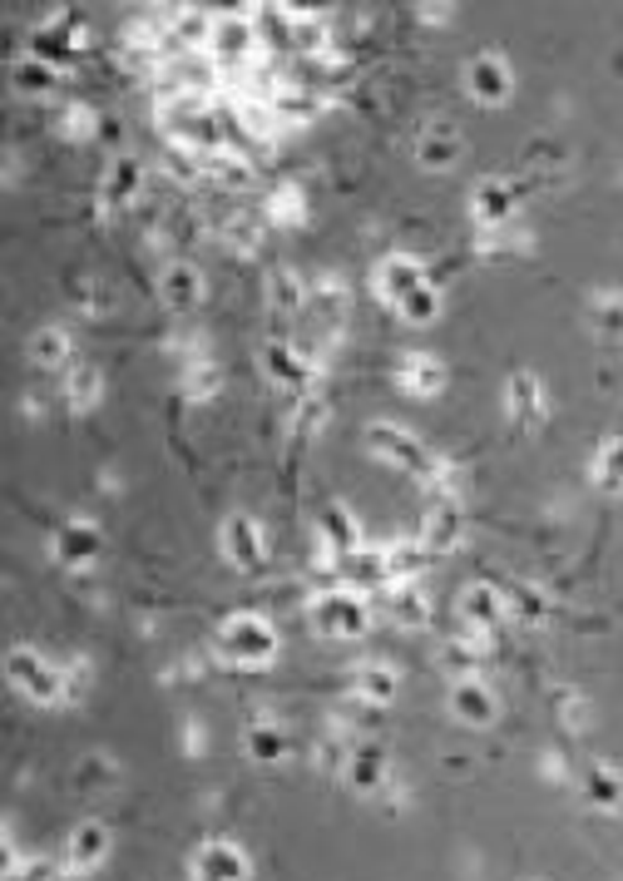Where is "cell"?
<instances>
[{
	"label": "cell",
	"instance_id": "6da1fadb",
	"mask_svg": "<svg viewBox=\"0 0 623 881\" xmlns=\"http://www.w3.org/2000/svg\"><path fill=\"white\" fill-rule=\"evenodd\" d=\"M307 619H312V629L322 639H361L371 614H366V599L356 590H332L307 604Z\"/></svg>",
	"mask_w": 623,
	"mask_h": 881
},
{
	"label": "cell",
	"instance_id": "7a4b0ae2",
	"mask_svg": "<svg viewBox=\"0 0 623 881\" xmlns=\"http://www.w3.org/2000/svg\"><path fill=\"white\" fill-rule=\"evenodd\" d=\"M5 673L10 683H15L25 698L45 703V708H55V703H65V669H55V663H45L35 649H25V643H15V649L5 653Z\"/></svg>",
	"mask_w": 623,
	"mask_h": 881
},
{
	"label": "cell",
	"instance_id": "3957f363",
	"mask_svg": "<svg viewBox=\"0 0 623 881\" xmlns=\"http://www.w3.org/2000/svg\"><path fill=\"white\" fill-rule=\"evenodd\" d=\"M218 649H223L227 663H243V669H257V663L272 659L277 649V634L267 619H257V614H233V619L218 629Z\"/></svg>",
	"mask_w": 623,
	"mask_h": 881
},
{
	"label": "cell",
	"instance_id": "277c9868",
	"mask_svg": "<svg viewBox=\"0 0 623 881\" xmlns=\"http://www.w3.org/2000/svg\"><path fill=\"white\" fill-rule=\"evenodd\" d=\"M208 55H213L218 69H227V75H243V69L253 65V55H257L253 20H247V15H218L213 40H208Z\"/></svg>",
	"mask_w": 623,
	"mask_h": 881
},
{
	"label": "cell",
	"instance_id": "5b68a950",
	"mask_svg": "<svg viewBox=\"0 0 623 881\" xmlns=\"http://www.w3.org/2000/svg\"><path fill=\"white\" fill-rule=\"evenodd\" d=\"M465 535V510L455 495H431V505H425L421 515V544L431 554H450L455 544H460Z\"/></svg>",
	"mask_w": 623,
	"mask_h": 881
},
{
	"label": "cell",
	"instance_id": "8992f818",
	"mask_svg": "<svg viewBox=\"0 0 623 881\" xmlns=\"http://www.w3.org/2000/svg\"><path fill=\"white\" fill-rule=\"evenodd\" d=\"M460 619H465V629H475V639H485V634H494L510 619V599H504V590H494V584H470V590L460 594Z\"/></svg>",
	"mask_w": 623,
	"mask_h": 881
},
{
	"label": "cell",
	"instance_id": "52a82bcc",
	"mask_svg": "<svg viewBox=\"0 0 623 881\" xmlns=\"http://www.w3.org/2000/svg\"><path fill=\"white\" fill-rule=\"evenodd\" d=\"M421 283H425V267L415 263L411 253H386L381 263H376V297L391 307H401V297L415 293Z\"/></svg>",
	"mask_w": 623,
	"mask_h": 881
},
{
	"label": "cell",
	"instance_id": "ba28073f",
	"mask_svg": "<svg viewBox=\"0 0 623 881\" xmlns=\"http://www.w3.org/2000/svg\"><path fill=\"white\" fill-rule=\"evenodd\" d=\"M193 877L198 881H247V857L233 841H203L193 851Z\"/></svg>",
	"mask_w": 623,
	"mask_h": 881
},
{
	"label": "cell",
	"instance_id": "9c48e42d",
	"mask_svg": "<svg viewBox=\"0 0 623 881\" xmlns=\"http://www.w3.org/2000/svg\"><path fill=\"white\" fill-rule=\"evenodd\" d=\"M263 362H267V376H272L282 392H307V386H312V372H316V366L307 362V356L297 352L292 342H267V346H263Z\"/></svg>",
	"mask_w": 623,
	"mask_h": 881
},
{
	"label": "cell",
	"instance_id": "30bf717a",
	"mask_svg": "<svg viewBox=\"0 0 623 881\" xmlns=\"http://www.w3.org/2000/svg\"><path fill=\"white\" fill-rule=\"evenodd\" d=\"M263 530H257L247 515H233V520L223 525V554H227V564L233 570H257L263 564Z\"/></svg>",
	"mask_w": 623,
	"mask_h": 881
},
{
	"label": "cell",
	"instance_id": "8fae6325",
	"mask_svg": "<svg viewBox=\"0 0 623 881\" xmlns=\"http://www.w3.org/2000/svg\"><path fill=\"white\" fill-rule=\"evenodd\" d=\"M450 713L460 723H470V728H490L494 713H500V703H494V693L485 689L480 679H460L450 689Z\"/></svg>",
	"mask_w": 623,
	"mask_h": 881
},
{
	"label": "cell",
	"instance_id": "7c38bea8",
	"mask_svg": "<svg viewBox=\"0 0 623 881\" xmlns=\"http://www.w3.org/2000/svg\"><path fill=\"white\" fill-rule=\"evenodd\" d=\"M104 857H109V827L79 822V827L69 832V847H65V861H59V867L65 871H94Z\"/></svg>",
	"mask_w": 623,
	"mask_h": 881
},
{
	"label": "cell",
	"instance_id": "4fadbf2b",
	"mask_svg": "<svg viewBox=\"0 0 623 881\" xmlns=\"http://www.w3.org/2000/svg\"><path fill=\"white\" fill-rule=\"evenodd\" d=\"M158 293H164L168 312L188 317L198 302H203V273H198L193 263H174L164 277H158Z\"/></svg>",
	"mask_w": 623,
	"mask_h": 881
},
{
	"label": "cell",
	"instance_id": "5bb4252c",
	"mask_svg": "<svg viewBox=\"0 0 623 881\" xmlns=\"http://www.w3.org/2000/svg\"><path fill=\"white\" fill-rule=\"evenodd\" d=\"M99 550H104V540H99L94 525H85V520L59 525V535H55V560L59 564H75V570H85V564L99 560Z\"/></svg>",
	"mask_w": 623,
	"mask_h": 881
},
{
	"label": "cell",
	"instance_id": "9a60e30c",
	"mask_svg": "<svg viewBox=\"0 0 623 881\" xmlns=\"http://www.w3.org/2000/svg\"><path fill=\"white\" fill-rule=\"evenodd\" d=\"M510 65H504L500 55H475L470 59V95L480 99V104H504L510 99Z\"/></svg>",
	"mask_w": 623,
	"mask_h": 881
},
{
	"label": "cell",
	"instance_id": "2e32d148",
	"mask_svg": "<svg viewBox=\"0 0 623 881\" xmlns=\"http://www.w3.org/2000/svg\"><path fill=\"white\" fill-rule=\"evenodd\" d=\"M138 188H144V168H138V158H114L104 174V184H99V203L104 208H129L138 198Z\"/></svg>",
	"mask_w": 623,
	"mask_h": 881
},
{
	"label": "cell",
	"instance_id": "e0dca14e",
	"mask_svg": "<svg viewBox=\"0 0 623 881\" xmlns=\"http://www.w3.org/2000/svg\"><path fill=\"white\" fill-rule=\"evenodd\" d=\"M218 386H223V376H218L213 356L203 352V342H188V356H183V392H188V401H213Z\"/></svg>",
	"mask_w": 623,
	"mask_h": 881
},
{
	"label": "cell",
	"instance_id": "ac0fdd59",
	"mask_svg": "<svg viewBox=\"0 0 623 881\" xmlns=\"http://www.w3.org/2000/svg\"><path fill=\"white\" fill-rule=\"evenodd\" d=\"M396 382H401L411 396H435L445 386V366L425 352H411V356H401V366H396Z\"/></svg>",
	"mask_w": 623,
	"mask_h": 881
},
{
	"label": "cell",
	"instance_id": "d6986e66",
	"mask_svg": "<svg viewBox=\"0 0 623 881\" xmlns=\"http://www.w3.org/2000/svg\"><path fill=\"white\" fill-rule=\"evenodd\" d=\"M336 574H342L352 590H371V584H391L386 580V550H352L342 554V560L332 564Z\"/></svg>",
	"mask_w": 623,
	"mask_h": 881
},
{
	"label": "cell",
	"instance_id": "ffe728a7",
	"mask_svg": "<svg viewBox=\"0 0 623 881\" xmlns=\"http://www.w3.org/2000/svg\"><path fill=\"white\" fill-rule=\"evenodd\" d=\"M316 530H322V544H326V554H332V560H342V554L361 550V530H356V515L342 510V505H332V510L316 520Z\"/></svg>",
	"mask_w": 623,
	"mask_h": 881
},
{
	"label": "cell",
	"instance_id": "44dd1931",
	"mask_svg": "<svg viewBox=\"0 0 623 881\" xmlns=\"http://www.w3.org/2000/svg\"><path fill=\"white\" fill-rule=\"evenodd\" d=\"M322 114V99L312 95V89H297V85H282L272 99V124L282 129H297V124H312V119Z\"/></svg>",
	"mask_w": 623,
	"mask_h": 881
},
{
	"label": "cell",
	"instance_id": "7402d4cb",
	"mask_svg": "<svg viewBox=\"0 0 623 881\" xmlns=\"http://www.w3.org/2000/svg\"><path fill=\"white\" fill-rule=\"evenodd\" d=\"M30 362L40 372H69V332L65 327H40L30 337Z\"/></svg>",
	"mask_w": 623,
	"mask_h": 881
},
{
	"label": "cell",
	"instance_id": "603a6c76",
	"mask_svg": "<svg viewBox=\"0 0 623 881\" xmlns=\"http://www.w3.org/2000/svg\"><path fill=\"white\" fill-rule=\"evenodd\" d=\"M470 208H475V223L480 228H504L514 218V194L504 184H480L470 198Z\"/></svg>",
	"mask_w": 623,
	"mask_h": 881
},
{
	"label": "cell",
	"instance_id": "cb8c5ba5",
	"mask_svg": "<svg viewBox=\"0 0 623 881\" xmlns=\"http://www.w3.org/2000/svg\"><path fill=\"white\" fill-rule=\"evenodd\" d=\"M267 302H272L277 317H302V307H307V283L292 273V267H277V273L267 277Z\"/></svg>",
	"mask_w": 623,
	"mask_h": 881
},
{
	"label": "cell",
	"instance_id": "d4e9b609",
	"mask_svg": "<svg viewBox=\"0 0 623 881\" xmlns=\"http://www.w3.org/2000/svg\"><path fill=\"white\" fill-rule=\"evenodd\" d=\"M386 614H391L401 629H421V624L431 619V604H425V594L415 590V584H391V594H386Z\"/></svg>",
	"mask_w": 623,
	"mask_h": 881
},
{
	"label": "cell",
	"instance_id": "484cf974",
	"mask_svg": "<svg viewBox=\"0 0 623 881\" xmlns=\"http://www.w3.org/2000/svg\"><path fill=\"white\" fill-rule=\"evenodd\" d=\"M346 778H352L356 792H376L386 788V778H391V768H386V752L376 748H356L352 758H346Z\"/></svg>",
	"mask_w": 623,
	"mask_h": 881
},
{
	"label": "cell",
	"instance_id": "4316f807",
	"mask_svg": "<svg viewBox=\"0 0 623 881\" xmlns=\"http://www.w3.org/2000/svg\"><path fill=\"white\" fill-rule=\"evenodd\" d=\"M425 544L421 540H396L391 550H386V580L391 584H415V574L425 570Z\"/></svg>",
	"mask_w": 623,
	"mask_h": 881
},
{
	"label": "cell",
	"instance_id": "83f0119b",
	"mask_svg": "<svg viewBox=\"0 0 623 881\" xmlns=\"http://www.w3.org/2000/svg\"><path fill=\"white\" fill-rule=\"evenodd\" d=\"M352 693L366 703H391L396 698V673L386 669V663H361V669L352 673Z\"/></svg>",
	"mask_w": 623,
	"mask_h": 881
},
{
	"label": "cell",
	"instance_id": "f1b7e54d",
	"mask_svg": "<svg viewBox=\"0 0 623 881\" xmlns=\"http://www.w3.org/2000/svg\"><path fill=\"white\" fill-rule=\"evenodd\" d=\"M99 392H104V382H99V366L75 362L65 372V401L75 406V411H89V406L99 401Z\"/></svg>",
	"mask_w": 623,
	"mask_h": 881
},
{
	"label": "cell",
	"instance_id": "f546056e",
	"mask_svg": "<svg viewBox=\"0 0 623 881\" xmlns=\"http://www.w3.org/2000/svg\"><path fill=\"white\" fill-rule=\"evenodd\" d=\"M396 317H401V322H411V327H431L435 317H441V287H431V277H425V283L415 287V293H405V297H401Z\"/></svg>",
	"mask_w": 623,
	"mask_h": 881
},
{
	"label": "cell",
	"instance_id": "4dcf8cb0",
	"mask_svg": "<svg viewBox=\"0 0 623 881\" xmlns=\"http://www.w3.org/2000/svg\"><path fill=\"white\" fill-rule=\"evenodd\" d=\"M510 411L520 416V421H539V416H544V386L534 382L530 372H514L510 376Z\"/></svg>",
	"mask_w": 623,
	"mask_h": 881
},
{
	"label": "cell",
	"instance_id": "1f68e13d",
	"mask_svg": "<svg viewBox=\"0 0 623 881\" xmlns=\"http://www.w3.org/2000/svg\"><path fill=\"white\" fill-rule=\"evenodd\" d=\"M415 154H421L425 168H450L455 158H460V139H455L445 124H435V129H425V139H421Z\"/></svg>",
	"mask_w": 623,
	"mask_h": 881
},
{
	"label": "cell",
	"instance_id": "d6a6232c",
	"mask_svg": "<svg viewBox=\"0 0 623 881\" xmlns=\"http://www.w3.org/2000/svg\"><path fill=\"white\" fill-rule=\"evenodd\" d=\"M287 752V733L277 723H253L247 728V758L253 762H282Z\"/></svg>",
	"mask_w": 623,
	"mask_h": 881
},
{
	"label": "cell",
	"instance_id": "836d02e7",
	"mask_svg": "<svg viewBox=\"0 0 623 881\" xmlns=\"http://www.w3.org/2000/svg\"><path fill=\"white\" fill-rule=\"evenodd\" d=\"M480 653H485L480 639H455V643H445V649H441V663L455 673V683H460V679H475V669H480Z\"/></svg>",
	"mask_w": 623,
	"mask_h": 881
},
{
	"label": "cell",
	"instance_id": "e575fe53",
	"mask_svg": "<svg viewBox=\"0 0 623 881\" xmlns=\"http://www.w3.org/2000/svg\"><path fill=\"white\" fill-rule=\"evenodd\" d=\"M267 218H272V223H297V218H302V208H307V198H302V188H297V184H277L272 188V194H267Z\"/></svg>",
	"mask_w": 623,
	"mask_h": 881
},
{
	"label": "cell",
	"instance_id": "d590c367",
	"mask_svg": "<svg viewBox=\"0 0 623 881\" xmlns=\"http://www.w3.org/2000/svg\"><path fill=\"white\" fill-rule=\"evenodd\" d=\"M593 481H599L603 491H623V441H609L599 451V461H593Z\"/></svg>",
	"mask_w": 623,
	"mask_h": 881
},
{
	"label": "cell",
	"instance_id": "8d00e7d4",
	"mask_svg": "<svg viewBox=\"0 0 623 881\" xmlns=\"http://www.w3.org/2000/svg\"><path fill=\"white\" fill-rule=\"evenodd\" d=\"M49 85H55V65H45V59H20L15 65V89L20 95H45Z\"/></svg>",
	"mask_w": 623,
	"mask_h": 881
},
{
	"label": "cell",
	"instance_id": "74e56055",
	"mask_svg": "<svg viewBox=\"0 0 623 881\" xmlns=\"http://www.w3.org/2000/svg\"><path fill=\"white\" fill-rule=\"evenodd\" d=\"M504 599H514L510 614H520V619H544V604L534 590H504Z\"/></svg>",
	"mask_w": 623,
	"mask_h": 881
},
{
	"label": "cell",
	"instance_id": "f35d334b",
	"mask_svg": "<svg viewBox=\"0 0 623 881\" xmlns=\"http://www.w3.org/2000/svg\"><path fill=\"white\" fill-rule=\"evenodd\" d=\"M599 327L609 337H623V297H603L599 302Z\"/></svg>",
	"mask_w": 623,
	"mask_h": 881
},
{
	"label": "cell",
	"instance_id": "ab89813d",
	"mask_svg": "<svg viewBox=\"0 0 623 881\" xmlns=\"http://www.w3.org/2000/svg\"><path fill=\"white\" fill-rule=\"evenodd\" d=\"M59 124H65V134H69V139H85V134H89V124H94V114H89L85 104H69L65 114H59Z\"/></svg>",
	"mask_w": 623,
	"mask_h": 881
},
{
	"label": "cell",
	"instance_id": "60d3db41",
	"mask_svg": "<svg viewBox=\"0 0 623 881\" xmlns=\"http://www.w3.org/2000/svg\"><path fill=\"white\" fill-rule=\"evenodd\" d=\"M322 416H326V401H322V396H307L302 411H297V431H316V426H322Z\"/></svg>",
	"mask_w": 623,
	"mask_h": 881
},
{
	"label": "cell",
	"instance_id": "b9f144b4",
	"mask_svg": "<svg viewBox=\"0 0 623 881\" xmlns=\"http://www.w3.org/2000/svg\"><path fill=\"white\" fill-rule=\"evenodd\" d=\"M589 792L603 802V807H613V802H619V782H613L609 772H589Z\"/></svg>",
	"mask_w": 623,
	"mask_h": 881
},
{
	"label": "cell",
	"instance_id": "7bdbcfd3",
	"mask_svg": "<svg viewBox=\"0 0 623 881\" xmlns=\"http://www.w3.org/2000/svg\"><path fill=\"white\" fill-rule=\"evenodd\" d=\"M75 307H79L85 317H94L99 307H104V302H99V283H79V287H75Z\"/></svg>",
	"mask_w": 623,
	"mask_h": 881
},
{
	"label": "cell",
	"instance_id": "ee69618b",
	"mask_svg": "<svg viewBox=\"0 0 623 881\" xmlns=\"http://www.w3.org/2000/svg\"><path fill=\"white\" fill-rule=\"evenodd\" d=\"M69 877L65 867H55V861H35V867H25V881H59Z\"/></svg>",
	"mask_w": 623,
	"mask_h": 881
}]
</instances>
